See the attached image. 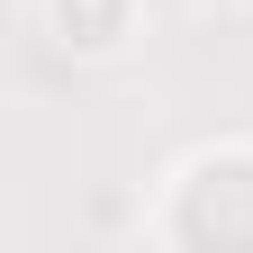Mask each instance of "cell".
I'll return each instance as SVG.
<instances>
[{
  "mask_svg": "<svg viewBox=\"0 0 253 253\" xmlns=\"http://www.w3.org/2000/svg\"><path fill=\"white\" fill-rule=\"evenodd\" d=\"M154 244H181V253H235L253 244V145H199L181 154L163 199L145 217Z\"/></svg>",
  "mask_w": 253,
  "mask_h": 253,
  "instance_id": "obj_1",
  "label": "cell"
},
{
  "mask_svg": "<svg viewBox=\"0 0 253 253\" xmlns=\"http://www.w3.org/2000/svg\"><path fill=\"white\" fill-rule=\"evenodd\" d=\"M45 27L63 54H118L136 37V0H45Z\"/></svg>",
  "mask_w": 253,
  "mask_h": 253,
  "instance_id": "obj_2",
  "label": "cell"
}]
</instances>
